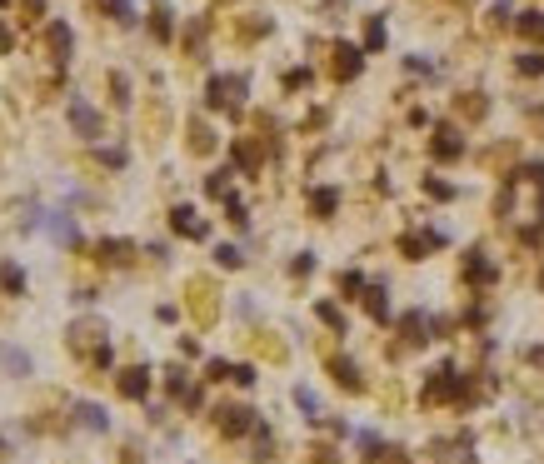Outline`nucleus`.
Instances as JSON below:
<instances>
[{
    "label": "nucleus",
    "instance_id": "nucleus-1",
    "mask_svg": "<svg viewBox=\"0 0 544 464\" xmlns=\"http://www.w3.org/2000/svg\"><path fill=\"white\" fill-rule=\"evenodd\" d=\"M70 120H75V130H85V135H95V125H100V120H95V110L80 105V100L70 105Z\"/></svg>",
    "mask_w": 544,
    "mask_h": 464
},
{
    "label": "nucleus",
    "instance_id": "nucleus-2",
    "mask_svg": "<svg viewBox=\"0 0 544 464\" xmlns=\"http://www.w3.org/2000/svg\"><path fill=\"white\" fill-rule=\"evenodd\" d=\"M335 70H340V75H355V70H360V50H355V45H340V61H335Z\"/></svg>",
    "mask_w": 544,
    "mask_h": 464
},
{
    "label": "nucleus",
    "instance_id": "nucleus-3",
    "mask_svg": "<svg viewBox=\"0 0 544 464\" xmlns=\"http://www.w3.org/2000/svg\"><path fill=\"white\" fill-rule=\"evenodd\" d=\"M175 230H185V235H205V225L195 220V210H175Z\"/></svg>",
    "mask_w": 544,
    "mask_h": 464
},
{
    "label": "nucleus",
    "instance_id": "nucleus-4",
    "mask_svg": "<svg viewBox=\"0 0 544 464\" xmlns=\"http://www.w3.org/2000/svg\"><path fill=\"white\" fill-rule=\"evenodd\" d=\"M519 30H524V35H539V40H544V15H539V11L519 15Z\"/></svg>",
    "mask_w": 544,
    "mask_h": 464
},
{
    "label": "nucleus",
    "instance_id": "nucleus-5",
    "mask_svg": "<svg viewBox=\"0 0 544 464\" xmlns=\"http://www.w3.org/2000/svg\"><path fill=\"white\" fill-rule=\"evenodd\" d=\"M120 389H125V394H145V370H130V375L120 380Z\"/></svg>",
    "mask_w": 544,
    "mask_h": 464
},
{
    "label": "nucleus",
    "instance_id": "nucleus-6",
    "mask_svg": "<svg viewBox=\"0 0 544 464\" xmlns=\"http://www.w3.org/2000/svg\"><path fill=\"white\" fill-rule=\"evenodd\" d=\"M80 420H85L90 429H105V415L95 410V404H80Z\"/></svg>",
    "mask_w": 544,
    "mask_h": 464
},
{
    "label": "nucleus",
    "instance_id": "nucleus-7",
    "mask_svg": "<svg viewBox=\"0 0 544 464\" xmlns=\"http://www.w3.org/2000/svg\"><path fill=\"white\" fill-rule=\"evenodd\" d=\"M519 70H524V75H544V55H524Z\"/></svg>",
    "mask_w": 544,
    "mask_h": 464
},
{
    "label": "nucleus",
    "instance_id": "nucleus-8",
    "mask_svg": "<svg viewBox=\"0 0 544 464\" xmlns=\"http://www.w3.org/2000/svg\"><path fill=\"white\" fill-rule=\"evenodd\" d=\"M0 284H6V289H20L25 280H20V270H15V265H6V270H0Z\"/></svg>",
    "mask_w": 544,
    "mask_h": 464
},
{
    "label": "nucleus",
    "instance_id": "nucleus-9",
    "mask_svg": "<svg viewBox=\"0 0 544 464\" xmlns=\"http://www.w3.org/2000/svg\"><path fill=\"white\" fill-rule=\"evenodd\" d=\"M6 365H11V370H20V375H25V370H30V360H25V355H20V350H6Z\"/></svg>",
    "mask_w": 544,
    "mask_h": 464
},
{
    "label": "nucleus",
    "instance_id": "nucleus-10",
    "mask_svg": "<svg viewBox=\"0 0 544 464\" xmlns=\"http://www.w3.org/2000/svg\"><path fill=\"white\" fill-rule=\"evenodd\" d=\"M155 35H170V11H155Z\"/></svg>",
    "mask_w": 544,
    "mask_h": 464
},
{
    "label": "nucleus",
    "instance_id": "nucleus-11",
    "mask_svg": "<svg viewBox=\"0 0 544 464\" xmlns=\"http://www.w3.org/2000/svg\"><path fill=\"white\" fill-rule=\"evenodd\" d=\"M6 45H11V30H6V25H0V50H6Z\"/></svg>",
    "mask_w": 544,
    "mask_h": 464
}]
</instances>
